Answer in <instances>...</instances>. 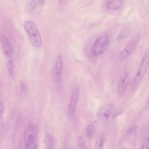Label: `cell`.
Returning <instances> with one entry per match:
<instances>
[{"instance_id":"1","label":"cell","mask_w":149,"mask_h":149,"mask_svg":"<svg viewBox=\"0 0 149 149\" xmlns=\"http://www.w3.org/2000/svg\"><path fill=\"white\" fill-rule=\"evenodd\" d=\"M120 109L112 104L104 105L98 111L97 116L99 121L103 124L111 122L117 116L120 114Z\"/></svg>"},{"instance_id":"2","label":"cell","mask_w":149,"mask_h":149,"mask_svg":"<svg viewBox=\"0 0 149 149\" xmlns=\"http://www.w3.org/2000/svg\"><path fill=\"white\" fill-rule=\"evenodd\" d=\"M24 29L29 39L35 47L40 48L42 45V41L39 30L35 24L32 22L28 21L24 25Z\"/></svg>"},{"instance_id":"3","label":"cell","mask_w":149,"mask_h":149,"mask_svg":"<svg viewBox=\"0 0 149 149\" xmlns=\"http://www.w3.org/2000/svg\"><path fill=\"white\" fill-rule=\"evenodd\" d=\"M38 127L35 124L29 125L24 133V143L26 149L37 148L38 144Z\"/></svg>"},{"instance_id":"4","label":"cell","mask_w":149,"mask_h":149,"mask_svg":"<svg viewBox=\"0 0 149 149\" xmlns=\"http://www.w3.org/2000/svg\"><path fill=\"white\" fill-rule=\"evenodd\" d=\"M148 64V56L146 55L143 59L137 72L132 81L131 87L132 91L135 90L139 86L147 71Z\"/></svg>"},{"instance_id":"5","label":"cell","mask_w":149,"mask_h":149,"mask_svg":"<svg viewBox=\"0 0 149 149\" xmlns=\"http://www.w3.org/2000/svg\"><path fill=\"white\" fill-rule=\"evenodd\" d=\"M109 38L107 35H103L94 42L91 47V53L93 56H99L106 50L109 45Z\"/></svg>"},{"instance_id":"6","label":"cell","mask_w":149,"mask_h":149,"mask_svg":"<svg viewBox=\"0 0 149 149\" xmlns=\"http://www.w3.org/2000/svg\"><path fill=\"white\" fill-rule=\"evenodd\" d=\"M62 68V59L61 56L59 55L57 57L55 65L52 72V79L56 82H59L61 80Z\"/></svg>"},{"instance_id":"7","label":"cell","mask_w":149,"mask_h":149,"mask_svg":"<svg viewBox=\"0 0 149 149\" xmlns=\"http://www.w3.org/2000/svg\"><path fill=\"white\" fill-rule=\"evenodd\" d=\"M79 96V89L77 86L71 95L68 106L69 112L72 116L74 113Z\"/></svg>"},{"instance_id":"8","label":"cell","mask_w":149,"mask_h":149,"mask_svg":"<svg viewBox=\"0 0 149 149\" xmlns=\"http://www.w3.org/2000/svg\"><path fill=\"white\" fill-rule=\"evenodd\" d=\"M139 40L134 39L129 43L120 53L119 58L121 60H123L128 56L135 50Z\"/></svg>"},{"instance_id":"9","label":"cell","mask_w":149,"mask_h":149,"mask_svg":"<svg viewBox=\"0 0 149 149\" xmlns=\"http://www.w3.org/2000/svg\"><path fill=\"white\" fill-rule=\"evenodd\" d=\"M129 81V78L127 73L123 74L118 84L117 92L119 96L122 95L125 92Z\"/></svg>"},{"instance_id":"10","label":"cell","mask_w":149,"mask_h":149,"mask_svg":"<svg viewBox=\"0 0 149 149\" xmlns=\"http://www.w3.org/2000/svg\"><path fill=\"white\" fill-rule=\"evenodd\" d=\"M0 40L4 53L7 56L11 57L13 54V50L7 38L2 35L0 37Z\"/></svg>"},{"instance_id":"11","label":"cell","mask_w":149,"mask_h":149,"mask_svg":"<svg viewBox=\"0 0 149 149\" xmlns=\"http://www.w3.org/2000/svg\"><path fill=\"white\" fill-rule=\"evenodd\" d=\"M98 124L96 121H93L86 127L85 131L86 137L91 139L94 136L97 129Z\"/></svg>"},{"instance_id":"12","label":"cell","mask_w":149,"mask_h":149,"mask_svg":"<svg viewBox=\"0 0 149 149\" xmlns=\"http://www.w3.org/2000/svg\"><path fill=\"white\" fill-rule=\"evenodd\" d=\"M123 4V0H107L106 7L110 10L118 9L121 7Z\"/></svg>"},{"instance_id":"13","label":"cell","mask_w":149,"mask_h":149,"mask_svg":"<svg viewBox=\"0 0 149 149\" xmlns=\"http://www.w3.org/2000/svg\"><path fill=\"white\" fill-rule=\"evenodd\" d=\"M45 146L47 148H52L55 145V139L54 137L50 134H47L45 138Z\"/></svg>"},{"instance_id":"14","label":"cell","mask_w":149,"mask_h":149,"mask_svg":"<svg viewBox=\"0 0 149 149\" xmlns=\"http://www.w3.org/2000/svg\"><path fill=\"white\" fill-rule=\"evenodd\" d=\"M130 31L129 29H125L119 33L116 37L115 41L118 42L126 38L129 35Z\"/></svg>"},{"instance_id":"15","label":"cell","mask_w":149,"mask_h":149,"mask_svg":"<svg viewBox=\"0 0 149 149\" xmlns=\"http://www.w3.org/2000/svg\"><path fill=\"white\" fill-rule=\"evenodd\" d=\"M137 130V127L135 125H132L127 132V136L129 140H133L135 137Z\"/></svg>"},{"instance_id":"16","label":"cell","mask_w":149,"mask_h":149,"mask_svg":"<svg viewBox=\"0 0 149 149\" xmlns=\"http://www.w3.org/2000/svg\"><path fill=\"white\" fill-rule=\"evenodd\" d=\"M8 70L10 76L14 78V65L13 62L11 60L8 61L7 64Z\"/></svg>"},{"instance_id":"17","label":"cell","mask_w":149,"mask_h":149,"mask_svg":"<svg viewBox=\"0 0 149 149\" xmlns=\"http://www.w3.org/2000/svg\"><path fill=\"white\" fill-rule=\"evenodd\" d=\"M4 108L3 104L0 103V130L3 129L4 127V121L3 118Z\"/></svg>"},{"instance_id":"18","label":"cell","mask_w":149,"mask_h":149,"mask_svg":"<svg viewBox=\"0 0 149 149\" xmlns=\"http://www.w3.org/2000/svg\"><path fill=\"white\" fill-rule=\"evenodd\" d=\"M104 144L103 138L101 137L99 138L96 141L95 144V148L96 149H102Z\"/></svg>"},{"instance_id":"19","label":"cell","mask_w":149,"mask_h":149,"mask_svg":"<svg viewBox=\"0 0 149 149\" xmlns=\"http://www.w3.org/2000/svg\"><path fill=\"white\" fill-rule=\"evenodd\" d=\"M77 143L78 146L80 149H85L86 145L84 139L82 137H79Z\"/></svg>"},{"instance_id":"20","label":"cell","mask_w":149,"mask_h":149,"mask_svg":"<svg viewBox=\"0 0 149 149\" xmlns=\"http://www.w3.org/2000/svg\"><path fill=\"white\" fill-rule=\"evenodd\" d=\"M149 147V133L148 132L145 137L141 148L148 149Z\"/></svg>"},{"instance_id":"21","label":"cell","mask_w":149,"mask_h":149,"mask_svg":"<svg viewBox=\"0 0 149 149\" xmlns=\"http://www.w3.org/2000/svg\"><path fill=\"white\" fill-rule=\"evenodd\" d=\"M69 0H59V5L60 7L64 6Z\"/></svg>"}]
</instances>
